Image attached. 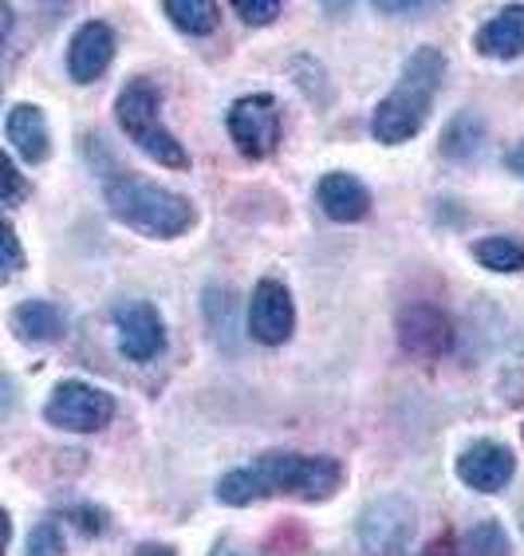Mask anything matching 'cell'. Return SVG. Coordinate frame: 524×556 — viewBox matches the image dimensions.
<instances>
[{
  "mask_svg": "<svg viewBox=\"0 0 524 556\" xmlns=\"http://www.w3.org/2000/svg\"><path fill=\"white\" fill-rule=\"evenodd\" d=\"M442 75H446V55L438 48H418L407 64H402V75L391 87V96L374 108L371 115L374 139L383 142V147H398V142L414 139L418 130L426 127Z\"/></svg>",
  "mask_w": 524,
  "mask_h": 556,
  "instance_id": "cell-2",
  "label": "cell"
},
{
  "mask_svg": "<svg viewBox=\"0 0 524 556\" xmlns=\"http://www.w3.org/2000/svg\"><path fill=\"white\" fill-rule=\"evenodd\" d=\"M28 198V182L21 178V166H16V159H4V210H16V205Z\"/></svg>",
  "mask_w": 524,
  "mask_h": 556,
  "instance_id": "cell-23",
  "label": "cell"
},
{
  "mask_svg": "<svg viewBox=\"0 0 524 556\" xmlns=\"http://www.w3.org/2000/svg\"><path fill=\"white\" fill-rule=\"evenodd\" d=\"M504 166H509V170L521 174V178H524V142H521V147L509 150V154H504Z\"/></svg>",
  "mask_w": 524,
  "mask_h": 556,
  "instance_id": "cell-26",
  "label": "cell"
},
{
  "mask_svg": "<svg viewBox=\"0 0 524 556\" xmlns=\"http://www.w3.org/2000/svg\"><path fill=\"white\" fill-rule=\"evenodd\" d=\"M4 139H9L12 154H21V159L33 162V166L48 162V154H52L48 118H43V111L33 108V103H16V108L9 111V118H4Z\"/></svg>",
  "mask_w": 524,
  "mask_h": 556,
  "instance_id": "cell-13",
  "label": "cell"
},
{
  "mask_svg": "<svg viewBox=\"0 0 524 556\" xmlns=\"http://www.w3.org/2000/svg\"><path fill=\"white\" fill-rule=\"evenodd\" d=\"M115 115L118 127L127 130V139L150 154L154 162L170 166V170H190V150L174 139L170 130L162 127L158 118V91L150 79H130L115 99Z\"/></svg>",
  "mask_w": 524,
  "mask_h": 556,
  "instance_id": "cell-4",
  "label": "cell"
},
{
  "mask_svg": "<svg viewBox=\"0 0 524 556\" xmlns=\"http://www.w3.org/2000/svg\"><path fill=\"white\" fill-rule=\"evenodd\" d=\"M24 268V249H21V237L12 229V222H4V273L16 277Z\"/></svg>",
  "mask_w": 524,
  "mask_h": 556,
  "instance_id": "cell-25",
  "label": "cell"
},
{
  "mask_svg": "<svg viewBox=\"0 0 524 556\" xmlns=\"http://www.w3.org/2000/svg\"><path fill=\"white\" fill-rule=\"evenodd\" d=\"M398 336H402V348L422 355V359H438L453 343V328H449L446 312L434 308V304H410V308L398 312Z\"/></svg>",
  "mask_w": 524,
  "mask_h": 556,
  "instance_id": "cell-12",
  "label": "cell"
},
{
  "mask_svg": "<svg viewBox=\"0 0 524 556\" xmlns=\"http://www.w3.org/2000/svg\"><path fill=\"white\" fill-rule=\"evenodd\" d=\"M43 418L60 430H75V434H95V430L111 427L115 418V399L107 391H99L91 383L67 379L52 391V399L43 403Z\"/></svg>",
  "mask_w": 524,
  "mask_h": 556,
  "instance_id": "cell-6",
  "label": "cell"
},
{
  "mask_svg": "<svg viewBox=\"0 0 524 556\" xmlns=\"http://www.w3.org/2000/svg\"><path fill=\"white\" fill-rule=\"evenodd\" d=\"M453 556H509V536L497 521H482L461 536Z\"/></svg>",
  "mask_w": 524,
  "mask_h": 556,
  "instance_id": "cell-20",
  "label": "cell"
},
{
  "mask_svg": "<svg viewBox=\"0 0 524 556\" xmlns=\"http://www.w3.org/2000/svg\"><path fill=\"white\" fill-rule=\"evenodd\" d=\"M214 556H241V553H233L229 545H217V548H214Z\"/></svg>",
  "mask_w": 524,
  "mask_h": 556,
  "instance_id": "cell-28",
  "label": "cell"
},
{
  "mask_svg": "<svg viewBox=\"0 0 524 556\" xmlns=\"http://www.w3.org/2000/svg\"><path fill=\"white\" fill-rule=\"evenodd\" d=\"M162 12L186 36H209L217 28V21H221V9L214 0H166Z\"/></svg>",
  "mask_w": 524,
  "mask_h": 556,
  "instance_id": "cell-17",
  "label": "cell"
},
{
  "mask_svg": "<svg viewBox=\"0 0 524 556\" xmlns=\"http://www.w3.org/2000/svg\"><path fill=\"white\" fill-rule=\"evenodd\" d=\"M473 48L489 60H516L524 55V4H509L473 36Z\"/></svg>",
  "mask_w": 524,
  "mask_h": 556,
  "instance_id": "cell-15",
  "label": "cell"
},
{
  "mask_svg": "<svg viewBox=\"0 0 524 556\" xmlns=\"http://www.w3.org/2000/svg\"><path fill=\"white\" fill-rule=\"evenodd\" d=\"M67 545H64V533H60V525L48 517L33 529L28 536V556H64Z\"/></svg>",
  "mask_w": 524,
  "mask_h": 556,
  "instance_id": "cell-21",
  "label": "cell"
},
{
  "mask_svg": "<svg viewBox=\"0 0 524 556\" xmlns=\"http://www.w3.org/2000/svg\"><path fill=\"white\" fill-rule=\"evenodd\" d=\"M516 458L513 450L501 442H473L458 458V482L470 485L473 493H501L513 482Z\"/></svg>",
  "mask_w": 524,
  "mask_h": 556,
  "instance_id": "cell-10",
  "label": "cell"
},
{
  "mask_svg": "<svg viewBox=\"0 0 524 556\" xmlns=\"http://www.w3.org/2000/svg\"><path fill=\"white\" fill-rule=\"evenodd\" d=\"M292 328H296L292 292L280 280L265 277L253 289V300H248V332H253L257 343H265V348H280L292 336Z\"/></svg>",
  "mask_w": 524,
  "mask_h": 556,
  "instance_id": "cell-9",
  "label": "cell"
},
{
  "mask_svg": "<svg viewBox=\"0 0 524 556\" xmlns=\"http://www.w3.org/2000/svg\"><path fill=\"white\" fill-rule=\"evenodd\" d=\"M107 205L118 222H127L130 229H139L158 241H174L182 237L197 214H193L190 198L166 190V186L146 182L142 174H115L107 178Z\"/></svg>",
  "mask_w": 524,
  "mask_h": 556,
  "instance_id": "cell-3",
  "label": "cell"
},
{
  "mask_svg": "<svg viewBox=\"0 0 524 556\" xmlns=\"http://www.w3.org/2000/svg\"><path fill=\"white\" fill-rule=\"evenodd\" d=\"M473 257L482 261L489 273H521L524 268V245L513 237H482L473 245Z\"/></svg>",
  "mask_w": 524,
  "mask_h": 556,
  "instance_id": "cell-19",
  "label": "cell"
},
{
  "mask_svg": "<svg viewBox=\"0 0 524 556\" xmlns=\"http://www.w3.org/2000/svg\"><path fill=\"white\" fill-rule=\"evenodd\" d=\"M115 60V33L107 21H87L67 43V75L75 84H95Z\"/></svg>",
  "mask_w": 524,
  "mask_h": 556,
  "instance_id": "cell-11",
  "label": "cell"
},
{
  "mask_svg": "<svg viewBox=\"0 0 524 556\" xmlns=\"http://www.w3.org/2000/svg\"><path fill=\"white\" fill-rule=\"evenodd\" d=\"M482 142H485L482 118L470 115V111H461V115L442 130V154H446V159H458V162L473 159V154L482 150Z\"/></svg>",
  "mask_w": 524,
  "mask_h": 556,
  "instance_id": "cell-18",
  "label": "cell"
},
{
  "mask_svg": "<svg viewBox=\"0 0 524 556\" xmlns=\"http://www.w3.org/2000/svg\"><path fill=\"white\" fill-rule=\"evenodd\" d=\"M225 127H229L237 150H241L245 159H268V154L280 147L284 115H280V103L272 96H245L229 108Z\"/></svg>",
  "mask_w": 524,
  "mask_h": 556,
  "instance_id": "cell-7",
  "label": "cell"
},
{
  "mask_svg": "<svg viewBox=\"0 0 524 556\" xmlns=\"http://www.w3.org/2000/svg\"><path fill=\"white\" fill-rule=\"evenodd\" d=\"M135 556H174V548L170 545H154V541H150V545H139V553Z\"/></svg>",
  "mask_w": 524,
  "mask_h": 556,
  "instance_id": "cell-27",
  "label": "cell"
},
{
  "mask_svg": "<svg viewBox=\"0 0 524 556\" xmlns=\"http://www.w3.org/2000/svg\"><path fill=\"white\" fill-rule=\"evenodd\" d=\"M320 210L332 222H363L371 214V190L355 174L332 170L320 178Z\"/></svg>",
  "mask_w": 524,
  "mask_h": 556,
  "instance_id": "cell-14",
  "label": "cell"
},
{
  "mask_svg": "<svg viewBox=\"0 0 524 556\" xmlns=\"http://www.w3.org/2000/svg\"><path fill=\"white\" fill-rule=\"evenodd\" d=\"M414 505L402 493H383L359 514V545L367 556H402L414 536Z\"/></svg>",
  "mask_w": 524,
  "mask_h": 556,
  "instance_id": "cell-5",
  "label": "cell"
},
{
  "mask_svg": "<svg viewBox=\"0 0 524 556\" xmlns=\"http://www.w3.org/2000/svg\"><path fill=\"white\" fill-rule=\"evenodd\" d=\"M343 485V466L328 454H296V450H268L248 466H237L217 482V502L245 509L268 497H299V502H328Z\"/></svg>",
  "mask_w": 524,
  "mask_h": 556,
  "instance_id": "cell-1",
  "label": "cell"
},
{
  "mask_svg": "<svg viewBox=\"0 0 524 556\" xmlns=\"http://www.w3.org/2000/svg\"><path fill=\"white\" fill-rule=\"evenodd\" d=\"M233 9L245 24H272L280 16V0H237Z\"/></svg>",
  "mask_w": 524,
  "mask_h": 556,
  "instance_id": "cell-22",
  "label": "cell"
},
{
  "mask_svg": "<svg viewBox=\"0 0 524 556\" xmlns=\"http://www.w3.org/2000/svg\"><path fill=\"white\" fill-rule=\"evenodd\" d=\"M64 312L52 300H24L12 308V332L28 343H52L64 336Z\"/></svg>",
  "mask_w": 524,
  "mask_h": 556,
  "instance_id": "cell-16",
  "label": "cell"
},
{
  "mask_svg": "<svg viewBox=\"0 0 524 556\" xmlns=\"http://www.w3.org/2000/svg\"><path fill=\"white\" fill-rule=\"evenodd\" d=\"M64 521H75L87 536H95V533H103L107 514H103V509H95V505H75V509H64Z\"/></svg>",
  "mask_w": 524,
  "mask_h": 556,
  "instance_id": "cell-24",
  "label": "cell"
},
{
  "mask_svg": "<svg viewBox=\"0 0 524 556\" xmlns=\"http://www.w3.org/2000/svg\"><path fill=\"white\" fill-rule=\"evenodd\" d=\"M115 332L118 348L135 364H150L166 348V320L150 300H127L115 308Z\"/></svg>",
  "mask_w": 524,
  "mask_h": 556,
  "instance_id": "cell-8",
  "label": "cell"
}]
</instances>
